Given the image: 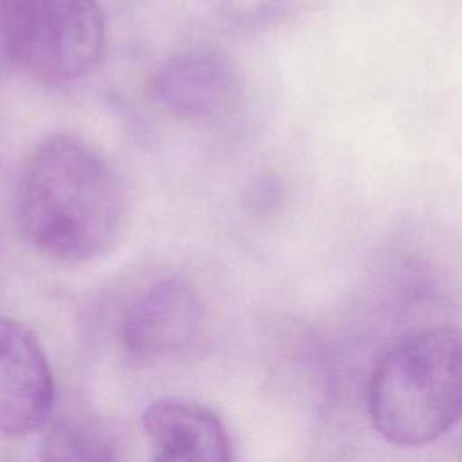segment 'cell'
I'll return each mask as SVG.
<instances>
[{
    "label": "cell",
    "mask_w": 462,
    "mask_h": 462,
    "mask_svg": "<svg viewBox=\"0 0 462 462\" xmlns=\"http://www.w3.org/2000/svg\"><path fill=\"white\" fill-rule=\"evenodd\" d=\"M14 215L23 238L45 258L88 262L105 254L121 231L123 186L92 144L72 134H52L20 170Z\"/></svg>",
    "instance_id": "6da1fadb"
},
{
    "label": "cell",
    "mask_w": 462,
    "mask_h": 462,
    "mask_svg": "<svg viewBox=\"0 0 462 462\" xmlns=\"http://www.w3.org/2000/svg\"><path fill=\"white\" fill-rule=\"evenodd\" d=\"M460 404V336L453 327L410 334L370 375V422L395 446H424L444 437L458 422Z\"/></svg>",
    "instance_id": "7a4b0ae2"
},
{
    "label": "cell",
    "mask_w": 462,
    "mask_h": 462,
    "mask_svg": "<svg viewBox=\"0 0 462 462\" xmlns=\"http://www.w3.org/2000/svg\"><path fill=\"white\" fill-rule=\"evenodd\" d=\"M0 45L38 81H76L101 60L103 14L96 0H0Z\"/></svg>",
    "instance_id": "3957f363"
},
{
    "label": "cell",
    "mask_w": 462,
    "mask_h": 462,
    "mask_svg": "<svg viewBox=\"0 0 462 462\" xmlns=\"http://www.w3.org/2000/svg\"><path fill=\"white\" fill-rule=\"evenodd\" d=\"M204 321L197 291L182 278L148 285L126 309L121 323L125 354L137 363H155L189 348Z\"/></svg>",
    "instance_id": "277c9868"
},
{
    "label": "cell",
    "mask_w": 462,
    "mask_h": 462,
    "mask_svg": "<svg viewBox=\"0 0 462 462\" xmlns=\"http://www.w3.org/2000/svg\"><path fill=\"white\" fill-rule=\"evenodd\" d=\"M54 406V379L38 337L0 314V431L25 437L43 428Z\"/></svg>",
    "instance_id": "5b68a950"
},
{
    "label": "cell",
    "mask_w": 462,
    "mask_h": 462,
    "mask_svg": "<svg viewBox=\"0 0 462 462\" xmlns=\"http://www.w3.org/2000/svg\"><path fill=\"white\" fill-rule=\"evenodd\" d=\"M143 431L153 460H229L233 442L209 406L186 397H161L143 411Z\"/></svg>",
    "instance_id": "8992f818"
},
{
    "label": "cell",
    "mask_w": 462,
    "mask_h": 462,
    "mask_svg": "<svg viewBox=\"0 0 462 462\" xmlns=\"http://www.w3.org/2000/svg\"><path fill=\"white\" fill-rule=\"evenodd\" d=\"M152 94L170 116L206 121L231 108L238 96V83L224 58L195 51L166 61L152 81Z\"/></svg>",
    "instance_id": "52a82bcc"
},
{
    "label": "cell",
    "mask_w": 462,
    "mask_h": 462,
    "mask_svg": "<svg viewBox=\"0 0 462 462\" xmlns=\"http://www.w3.org/2000/svg\"><path fill=\"white\" fill-rule=\"evenodd\" d=\"M42 457L51 460H114L119 453L117 442L103 426L61 420L45 435Z\"/></svg>",
    "instance_id": "ba28073f"
}]
</instances>
